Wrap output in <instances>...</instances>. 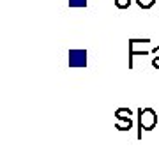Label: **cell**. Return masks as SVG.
I'll list each match as a JSON object with an SVG mask.
<instances>
[{"instance_id": "9c48e42d", "label": "cell", "mask_w": 159, "mask_h": 159, "mask_svg": "<svg viewBox=\"0 0 159 159\" xmlns=\"http://www.w3.org/2000/svg\"><path fill=\"white\" fill-rule=\"evenodd\" d=\"M150 53H152L154 57H159V46H156V48H152V50H150Z\"/></svg>"}, {"instance_id": "8992f818", "label": "cell", "mask_w": 159, "mask_h": 159, "mask_svg": "<svg viewBox=\"0 0 159 159\" xmlns=\"http://www.w3.org/2000/svg\"><path fill=\"white\" fill-rule=\"evenodd\" d=\"M89 0H69V7H87Z\"/></svg>"}, {"instance_id": "7a4b0ae2", "label": "cell", "mask_w": 159, "mask_h": 159, "mask_svg": "<svg viewBox=\"0 0 159 159\" xmlns=\"http://www.w3.org/2000/svg\"><path fill=\"white\" fill-rule=\"evenodd\" d=\"M69 67H87V50H69Z\"/></svg>"}, {"instance_id": "5b68a950", "label": "cell", "mask_w": 159, "mask_h": 159, "mask_svg": "<svg viewBox=\"0 0 159 159\" xmlns=\"http://www.w3.org/2000/svg\"><path fill=\"white\" fill-rule=\"evenodd\" d=\"M138 7H142V9H150V7L156 4V0H136Z\"/></svg>"}, {"instance_id": "6da1fadb", "label": "cell", "mask_w": 159, "mask_h": 159, "mask_svg": "<svg viewBox=\"0 0 159 159\" xmlns=\"http://www.w3.org/2000/svg\"><path fill=\"white\" fill-rule=\"evenodd\" d=\"M159 124V115L152 108H140L138 110V138H142L143 131H152Z\"/></svg>"}, {"instance_id": "52a82bcc", "label": "cell", "mask_w": 159, "mask_h": 159, "mask_svg": "<svg viewBox=\"0 0 159 159\" xmlns=\"http://www.w3.org/2000/svg\"><path fill=\"white\" fill-rule=\"evenodd\" d=\"M131 6V0H115V7L117 9H127Z\"/></svg>"}, {"instance_id": "ba28073f", "label": "cell", "mask_w": 159, "mask_h": 159, "mask_svg": "<svg viewBox=\"0 0 159 159\" xmlns=\"http://www.w3.org/2000/svg\"><path fill=\"white\" fill-rule=\"evenodd\" d=\"M152 67L154 69H159V57H154L152 58Z\"/></svg>"}, {"instance_id": "277c9868", "label": "cell", "mask_w": 159, "mask_h": 159, "mask_svg": "<svg viewBox=\"0 0 159 159\" xmlns=\"http://www.w3.org/2000/svg\"><path fill=\"white\" fill-rule=\"evenodd\" d=\"M131 110L129 108H119L117 111H115V117L117 119H127V117H131Z\"/></svg>"}, {"instance_id": "3957f363", "label": "cell", "mask_w": 159, "mask_h": 159, "mask_svg": "<svg viewBox=\"0 0 159 159\" xmlns=\"http://www.w3.org/2000/svg\"><path fill=\"white\" fill-rule=\"evenodd\" d=\"M115 127L119 131H129L133 127V120H131V117H127V119H117Z\"/></svg>"}]
</instances>
